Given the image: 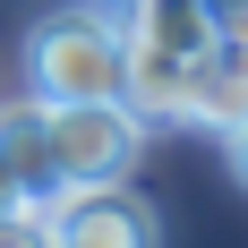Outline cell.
I'll use <instances>...</instances> for the list:
<instances>
[{
    "mask_svg": "<svg viewBox=\"0 0 248 248\" xmlns=\"http://www.w3.org/2000/svg\"><path fill=\"white\" fill-rule=\"evenodd\" d=\"M128 26L111 9H60L26 34V94L34 103H120Z\"/></svg>",
    "mask_w": 248,
    "mask_h": 248,
    "instance_id": "obj_1",
    "label": "cell"
},
{
    "mask_svg": "<svg viewBox=\"0 0 248 248\" xmlns=\"http://www.w3.org/2000/svg\"><path fill=\"white\" fill-rule=\"evenodd\" d=\"M137 146H146V120L128 103H43V188H34V205L69 197V188L128 180Z\"/></svg>",
    "mask_w": 248,
    "mask_h": 248,
    "instance_id": "obj_2",
    "label": "cell"
},
{
    "mask_svg": "<svg viewBox=\"0 0 248 248\" xmlns=\"http://www.w3.org/2000/svg\"><path fill=\"white\" fill-rule=\"evenodd\" d=\"M51 231L77 248H154V205L128 188V180H103V188H69V197L43 205Z\"/></svg>",
    "mask_w": 248,
    "mask_h": 248,
    "instance_id": "obj_3",
    "label": "cell"
},
{
    "mask_svg": "<svg viewBox=\"0 0 248 248\" xmlns=\"http://www.w3.org/2000/svg\"><path fill=\"white\" fill-rule=\"evenodd\" d=\"M240 111H248V34H214L188 69V120L231 128Z\"/></svg>",
    "mask_w": 248,
    "mask_h": 248,
    "instance_id": "obj_4",
    "label": "cell"
},
{
    "mask_svg": "<svg viewBox=\"0 0 248 248\" xmlns=\"http://www.w3.org/2000/svg\"><path fill=\"white\" fill-rule=\"evenodd\" d=\"M128 34H146V43H171V51H205L214 43V17H205V0H128Z\"/></svg>",
    "mask_w": 248,
    "mask_h": 248,
    "instance_id": "obj_5",
    "label": "cell"
},
{
    "mask_svg": "<svg viewBox=\"0 0 248 248\" xmlns=\"http://www.w3.org/2000/svg\"><path fill=\"white\" fill-rule=\"evenodd\" d=\"M0 248H51V214H43V205L0 214Z\"/></svg>",
    "mask_w": 248,
    "mask_h": 248,
    "instance_id": "obj_6",
    "label": "cell"
},
{
    "mask_svg": "<svg viewBox=\"0 0 248 248\" xmlns=\"http://www.w3.org/2000/svg\"><path fill=\"white\" fill-rule=\"evenodd\" d=\"M17 205H34V197H26V171L9 154V137H0V214H17Z\"/></svg>",
    "mask_w": 248,
    "mask_h": 248,
    "instance_id": "obj_7",
    "label": "cell"
},
{
    "mask_svg": "<svg viewBox=\"0 0 248 248\" xmlns=\"http://www.w3.org/2000/svg\"><path fill=\"white\" fill-rule=\"evenodd\" d=\"M205 17H214V34H248V0H205Z\"/></svg>",
    "mask_w": 248,
    "mask_h": 248,
    "instance_id": "obj_8",
    "label": "cell"
},
{
    "mask_svg": "<svg viewBox=\"0 0 248 248\" xmlns=\"http://www.w3.org/2000/svg\"><path fill=\"white\" fill-rule=\"evenodd\" d=\"M223 154H231V171H240V180H248V111H240V120H231V128H223Z\"/></svg>",
    "mask_w": 248,
    "mask_h": 248,
    "instance_id": "obj_9",
    "label": "cell"
},
{
    "mask_svg": "<svg viewBox=\"0 0 248 248\" xmlns=\"http://www.w3.org/2000/svg\"><path fill=\"white\" fill-rule=\"evenodd\" d=\"M51 248H77V240H60V231H51Z\"/></svg>",
    "mask_w": 248,
    "mask_h": 248,
    "instance_id": "obj_10",
    "label": "cell"
}]
</instances>
